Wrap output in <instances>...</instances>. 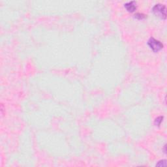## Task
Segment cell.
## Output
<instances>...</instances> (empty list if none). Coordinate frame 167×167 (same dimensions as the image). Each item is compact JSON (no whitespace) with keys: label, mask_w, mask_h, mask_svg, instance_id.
<instances>
[{"label":"cell","mask_w":167,"mask_h":167,"mask_svg":"<svg viewBox=\"0 0 167 167\" xmlns=\"http://www.w3.org/2000/svg\"><path fill=\"white\" fill-rule=\"evenodd\" d=\"M153 13L157 16L162 19H166V6L162 4H156L153 7Z\"/></svg>","instance_id":"1"},{"label":"cell","mask_w":167,"mask_h":167,"mask_svg":"<svg viewBox=\"0 0 167 167\" xmlns=\"http://www.w3.org/2000/svg\"><path fill=\"white\" fill-rule=\"evenodd\" d=\"M134 18L138 20H142L146 18V15H144V14H142V13H136L135 15H134Z\"/></svg>","instance_id":"5"},{"label":"cell","mask_w":167,"mask_h":167,"mask_svg":"<svg viewBox=\"0 0 167 167\" xmlns=\"http://www.w3.org/2000/svg\"><path fill=\"white\" fill-rule=\"evenodd\" d=\"M148 44L154 52H157L163 48V44L159 41L156 40L153 37L149 39V41H148Z\"/></svg>","instance_id":"2"},{"label":"cell","mask_w":167,"mask_h":167,"mask_svg":"<svg viewBox=\"0 0 167 167\" xmlns=\"http://www.w3.org/2000/svg\"><path fill=\"white\" fill-rule=\"evenodd\" d=\"M162 120H163V117H162V116L158 117L157 118L155 119V125H157V126H159V125H161V123H162Z\"/></svg>","instance_id":"4"},{"label":"cell","mask_w":167,"mask_h":167,"mask_svg":"<svg viewBox=\"0 0 167 167\" xmlns=\"http://www.w3.org/2000/svg\"><path fill=\"white\" fill-rule=\"evenodd\" d=\"M125 7L129 12L133 13L136 9V2L134 1L129 2L125 4Z\"/></svg>","instance_id":"3"},{"label":"cell","mask_w":167,"mask_h":167,"mask_svg":"<svg viewBox=\"0 0 167 167\" xmlns=\"http://www.w3.org/2000/svg\"><path fill=\"white\" fill-rule=\"evenodd\" d=\"M166 160H162L158 162L157 164H156L157 166H166Z\"/></svg>","instance_id":"6"}]
</instances>
